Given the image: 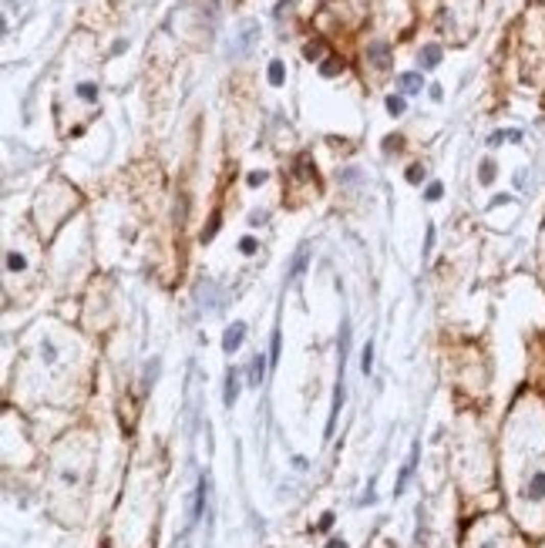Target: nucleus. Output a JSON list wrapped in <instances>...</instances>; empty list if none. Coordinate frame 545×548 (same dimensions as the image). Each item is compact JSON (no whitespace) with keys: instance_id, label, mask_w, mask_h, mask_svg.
Listing matches in <instances>:
<instances>
[{"instance_id":"obj_19","label":"nucleus","mask_w":545,"mask_h":548,"mask_svg":"<svg viewBox=\"0 0 545 548\" xmlns=\"http://www.w3.org/2000/svg\"><path fill=\"white\" fill-rule=\"evenodd\" d=\"M239 252H242V256H253V252H256V239H253V235H242V239H239Z\"/></svg>"},{"instance_id":"obj_28","label":"nucleus","mask_w":545,"mask_h":548,"mask_svg":"<svg viewBox=\"0 0 545 548\" xmlns=\"http://www.w3.org/2000/svg\"><path fill=\"white\" fill-rule=\"evenodd\" d=\"M330 525H333V511H327V515H323V518H320V532H327Z\"/></svg>"},{"instance_id":"obj_12","label":"nucleus","mask_w":545,"mask_h":548,"mask_svg":"<svg viewBox=\"0 0 545 548\" xmlns=\"http://www.w3.org/2000/svg\"><path fill=\"white\" fill-rule=\"evenodd\" d=\"M404 108H407V101H404V94H391L387 98V111L397 118V114H404Z\"/></svg>"},{"instance_id":"obj_29","label":"nucleus","mask_w":545,"mask_h":548,"mask_svg":"<svg viewBox=\"0 0 545 548\" xmlns=\"http://www.w3.org/2000/svg\"><path fill=\"white\" fill-rule=\"evenodd\" d=\"M40 353H44V360H54V347H51V343H44V347H40Z\"/></svg>"},{"instance_id":"obj_10","label":"nucleus","mask_w":545,"mask_h":548,"mask_svg":"<svg viewBox=\"0 0 545 548\" xmlns=\"http://www.w3.org/2000/svg\"><path fill=\"white\" fill-rule=\"evenodd\" d=\"M367 54H370V57H377V61H374L377 67H387V64H391V61H387V54H391V51H387V44H370V51H367Z\"/></svg>"},{"instance_id":"obj_25","label":"nucleus","mask_w":545,"mask_h":548,"mask_svg":"<svg viewBox=\"0 0 545 548\" xmlns=\"http://www.w3.org/2000/svg\"><path fill=\"white\" fill-rule=\"evenodd\" d=\"M280 360V333H272V356H269V363H276Z\"/></svg>"},{"instance_id":"obj_13","label":"nucleus","mask_w":545,"mask_h":548,"mask_svg":"<svg viewBox=\"0 0 545 548\" xmlns=\"http://www.w3.org/2000/svg\"><path fill=\"white\" fill-rule=\"evenodd\" d=\"M521 131H495V135L488 138V145H502V141H518Z\"/></svg>"},{"instance_id":"obj_17","label":"nucleus","mask_w":545,"mask_h":548,"mask_svg":"<svg viewBox=\"0 0 545 548\" xmlns=\"http://www.w3.org/2000/svg\"><path fill=\"white\" fill-rule=\"evenodd\" d=\"M370 367H374V347L367 343V347H364V353H360V370L370 373Z\"/></svg>"},{"instance_id":"obj_4","label":"nucleus","mask_w":545,"mask_h":548,"mask_svg":"<svg viewBox=\"0 0 545 548\" xmlns=\"http://www.w3.org/2000/svg\"><path fill=\"white\" fill-rule=\"evenodd\" d=\"M397 88H401L404 94H417V91L424 88V81H421L417 71H404V74H397Z\"/></svg>"},{"instance_id":"obj_5","label":"nucleus","mask_w":545,"mask_h":548,"mask_svg":"<svg viewBox=\"0 0 545 548\" xmlns=\"http://www.w3.org/2000/svg\"><path fill=\"white\" fill-rule=\"evenodd\" d=\"M263 377H266V356L256 353V356H253V363H249V387H259Z\"/></svg>"},{"instance_id":"obj_11","label":"nucleus","mask_w":545,"mask_h":548,"mask_svg":"<svg viewBox=\"0 0 545 548\" xmlns=\"http://www.w3.org/2000/svg\"><path fill=\"white\" fill-rule=\"evenodd\" d=\"M340 71H344V61H340V57H327V64H320L323 78H333V74H340Z\"/></svg>"},{"instance_id":"obj_27","label":"nucleus","mask_w":545,"mask_h":548,"mask_svg":"<svg viewBox=\"0 0 545 548\" xmlns=\"http://www.w3.org/2000/svg\"><path fill=\"white\" fill-rule=\"evenodd\" d=\"M384 148H387V152H401V138H394V135H391V138H387V145H384Z\"/></svg>"},{"instance_id":"obj_31","label":"nucleus","mask_w":545,"mask_h":548,"mask_svg":"<svg viewBox=\"0 0 545 548\" xmlns=\"http://www.w3.org/2000/svg\"><path fill=\"white\" fill-rule=\"evenodd\" d=\"M327 548H347V541H344V538H333V541H330Z\"/></svg>"},{"instance_id":"obj_2","label":"nucleus","mask_w":545,"mask_h":548,"mask_svg":"<svg viewBox=\"0 0 545 548\" xmlns=\"http://www.w3.org/2000/svg\"><path fill=\"white\" fill-rule=\"evenodd\" d=\"M242 340H246V323H233V326L222 333V350L225 353H236V350L242 347Z\"/></svg>"},{"instance_id":"obj_21","label":"nucleus","mask_w":545,"mask_h":548,"mask_svg":"<svg viewBox=\"0 0 545 548\" xmlns=\"http://www.w3.org/2000/svg\"><path fill=\"white\" fill-rule=\"evenodd\" d=\"M303 54L310 57V61H316V57L323 54V44H320V40H313V44H306V51H303Z\"/></svg>"},{"instance_id":"obj_6","label":"nucleus","mask_w":545,"mask_h":548,"mask_svg":"<svg viewBox=\"0 0 545 548\" xmlns=\"http://www.w3.org/2000/svg\"><path fill=\"white\" fill-rule=\"evenodd\" d=\"M421 64H424V67H438V64H441V47H438V44H424V47H421Z\"/></svg>"},{"instance_id":"obj_24","label":"nucleus","mask_w":545,"mask_h":548,"mask_svg":"<svg viewBox=\"0 0 545 548\" xmlns=\"http://www.w3.org/2000/svg\"><path fill=\"white\" fill-rule=\"evenodd\" d=\"M246 182H249V185H263V182H266V172H249Z\"/></svg>"},{"instance_id":"obj_15","label":"nucleus","mask_w":545,"mask_h":548,"mask_svg":"<svg viewBox=\"0 0 545 548\" xmlns=\"http://www.w3.org/2000/svg\"><path fill=\"white\" fill-rule=\"evenodd\" d=\"M24 266H27V259L20 256V252H7V269L10 273H20Z\"/></svg>"},{"instance_id":"obj_26","label":"nucleus","mask_w":545,"mask_h":548,"mask_svg":"<svg viewBox=\"0 0 545 548\" xmlns=\"http://www.w3.org/2000/svg\"><path fill=\"white\" fill-rule=\"evenodd\" d=\"M289 7H293V0H280V4H276V10H272V14H276V17H283V14H286Z\"/></svg>"},{"instance_id":"obj_8","label":"nucleus","mask_w":545,"mask_h":548,"mask_svg":"<svg viewBox=\"0 0 545 548\" xmlns=\"http://www.w3.org/2000/svg\"><path fill=\"white\" fill-rule=\"evenodd\" d=\"M266 78H269L272 88H280L283 81H286V67H283V61H269V71H266Z\"/></svg>"},{"instance_id":"obj_18","label":"nucleus","mask_w":545,"mask_h":548,"mask_svg":"<svg viewBox=\"0 0 545 548\" xmlns=\"http://www.w3.org/2000/svg\"><path fill=\"white\" fill-rule=\"evenodd\" d=\"M303 266H306V249H300L297 259H293V266H289V276H300V273H303Z\"/></svg>"},{"instance_id":"obj_1","label":"nucleus","mask_w":545,"mask_h":548,"mask_svg":"<svg viewBox=\"0 0 545 548\" xmlns=\"http://www.w3.org/2000/svg\"><path fill=\"white\" fill-rule=\"evenodd\" d=\"M417 454H421V444H411V454H407V461H404L401 474H397V484H394V494H401L404 488H407L411 474H414V464H417Z\"/></svg>"},{"instance_id":"obj_20","label":"nucleus","mask_w":545,"mask_h":548,"mask_svg":"<svg viewBox=\"0 0 545 548\" xmlns=\"http://www.w3.org/2000/svg\"><path fill=\"white\" fill-rule=\"evenodd\" d=\"M424 199H427V202H438V199H441V182H431V185L424 188Z\"/></svg>"},{"instance_id":"obj_23","label":"nucleus","mask_w":545,"mask_h":548,"mask_svg":"<svg viewBox=\"0 0 545 548\" xmlns=\"http://www.w3.org/2000/svg\"><path fill=\"white\" fill-rule=\"evenodd\" d=\"M216 229H219V212H216V216H212V222H209V229H206V232H202V242H206V239H212V235H216Z\"/></svg>"},{"instance_id":"obj_3","label":"nucleus","mask_w":545,"mask_h":548,"mask_svg":"<svg viewBox=\"0 0 545 548\" xmlns=\"http://www.w3.org/2000/svg\"><path fill=\"white\" fill-rule=\"evenodd\" d=\"M236 397H239V370H225V390H222V403L233 411V403H236Z\"/></svg>"},{"instance_id":"obj_30","label":"nucleus","mask_w":545,"mask_h":548,"mask_svg":"<svg viewBox=\"0 0 545 548\" xmlns=\"http://www.w3.org/2000/svg\"><path fill=\"white\" fill-rule=\"evenodd\" d=\"M431 98H434V101H441V98H444V91H441V84H431Z\"/></svg>"},{"instance_id":"obj_14","label":"nucleus","mask_w":545,"mask_h":548,"mask_svg":"<svg viewBox=\"0 0 545 548\" xmlns=\"http://www.w3.org/2000/svg\"><path fill=\"white\" fill-rule=\"evenodd\" d=\"M478 178H481V185H491V182H495V161H481Z\"/></svg>"},{"instance_id":"obj_7","label":"nucleus","mask_w":545,"mask_h":548,"mask_svg":"<svg viewBox=\"0 0 545 548\" xmlns=\"http://www.w3.org/2000/svg\"><path fill=\"white\" fill-rule=\"evenodd\" d=\"M206 491H209V481L199 478V488H195V505H192V521L202 518V505H206Z\"/></svg>"},{"instance_id":"obj_16","label":"nucleus","mask_w":545,"mask_h":548,"mask_svg":"<svg viewBox=\"0 0 545 548\" xmlns=\"http://www.w3.org/2000/svg\"><path fill=\"white\" fill-rule=\"evenodd\" d=\"M78 98H84V101H95V98H98V84H91V81L78 84Z\"/></svg>"},{"instance_id":"obj_22","label":"nucleus","mask_w":545,"mask_h":548,"mask_svg":"<svg viewBox=\"0 0 545 548\" xmlns=\"http://www.w3.org/2000/svg\"><path fill=\"white\" fill-rule=\"evenodd\" d=\"M421 178H424V169H421V165H411V169H407V182H411V185H417Z\"/></svg>"},{"instance_id":"obj_9","label":"nucleus","mask_w":545,"mask_h":548,"mask_svg":"<svg viewBox=\"0 0 545 548\" xmlns=\"http://www.w3.org/2000/svg\"><path fill=\"white\" fill-rule=\"evenodd\" d=\"M525 494H529L532 501H542V498H545V474H542V471H538V474L529 481V491H525Z\"/></svg>"}]
</instances>
